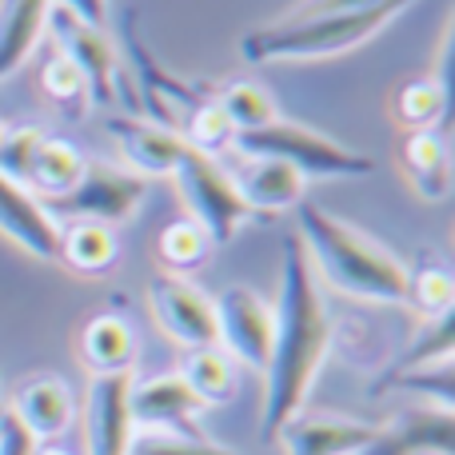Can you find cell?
Instances as JSON below:
<instances>
[{
  "label": "cell",
  "instance_id": "6da1fadb",
  "mask_svg": "<svg viewBox=\"0 0 455 455\" xmlns=\"http://www.w3.org/2000/svg\"><path fill=\"white\" fill-rule=\"evenodd\" d=\"M272 355H267V395H264V424L259 435L275 440L291 416L307 403L315 376L323 368V355L331 344V315L323 307L320 283L307 264L296 235L283 240V264H280V299L272 307Z\"/></svg>",
  "mask_w": 455,
  "mask_h": 455
},
{
  "label": "cell",
  "instance_id": "7a4b0ae2",
  "mask_svg": "<svg viewBox=\"0 0 455 455\" xmlns=\"http://www.w3.org/2000/svg\"><path fill=\"white\" fill-rule=\"evenodd\" d=\"M299 220V248H304L312 272H320L336 291L355 299H376V304H403L408 291V267L360 228L331 216L328 208L296 204Z\"/></svg>",
  "mask_w": 455,
  "mask_h": 455
},
{
  "label": "cell",
  "instance_id": "3957f363",
  "mask_svg": "<svg viewBox=\"0 0 455 455\" xmlns=\"http://www.w3.org/2000/svg\"><path fill=\"white\" fill-rule=\"evenodd\" d=\"M411 0H384L371 8H352V12H315V16H283L275 24L251 28L240 40V56L248 64H272V60H315V56H336L347 48L371 40L379 28L395 20Z\"/></svg>",
  "mask_w": 455,
  "mask_h": 455
},
{
  "label": "cell",
  "instance_id": "277c9868",
  "mask_svg": "<svg viewBox=\"0 0 455 455\" xmlns=\"http://www.w3.org/2000/svg\"><path fill=\"white\" fill-rule=\"evenodd\" d=\"M232 148L240 156L256 160V156H272L291 164L299 176H368L376 168V160L363 156V152L344 148L339 140L315 132L307 124H291V120H272L267 128H256V132H240L232 136Z\"/></svg>",
  "mask_w": 455,
  "mask_h": 455
},
{
  "label": "cell",
  "instance_id": "5b68a950",
  "mask_svg": "<svg viewBox=\"0 0 455 455\" xmlns=\"http://www.w3.org/2000/svg\"><path fill=\"white\" fill-rule=\"evenodd\" d=\"M172 176L180 184L184 204L192 208V220L204 228L212 243H228L240 232V224L251 216L248 204L240 200V192H235L232 176L212 156H200V152L188 148Z\"/></svg>",
  "mask_w": 455,
  "mask_h": 455
},
{
  "label": "cell",
  "instance_id": "8992f818",
  "mask_svg": "<svg viewBox=\"0 0 455 455\" xmlns=\"http://www.w3.org/2000/svg\"><path fill=\"white\" fill-rule=\"evenodd\" d=\"M144 192V176L136 172H124V168H112V164H100V160H88L84 176L80 184L60 200H48V212H60V216H72V220H92V224H124L128 216L140 208Z\"/></svg>",
  "mask_w": 455,
  "mask_h": 455
},
{
  "label": "cell",
  "instance_id": "52a82bcc",
  "mask_svg": "<svg viewBox=\"0 0 455 455\" xmlns=\"http://www.w3.org/2000/svg\"><path fill=\"white\" fill-rule=\"evenodd\" d=\"M48 32L56 40V52H64L80 68L88 84V100L92 104H112L116 100V48H112L104 24H88L76 12H68L64 4H52L48 12Z\"/></svg>",
  "mask_w": 455,
  "mask_h": 455
},
{
  "label": "cell",
  "instance_id": "ba28073f",
  "mask_svg": "<svg viewBox=\"0 0 455 455\" xmlns=\"http://www.w3.org/2000/svg\"><path fill=\"white\" fill-rule=\"evenodd\" d=\"M212 304H216V344L232 360L264 371L267 355H272V331H275L272 304H264V296H256L243 283L224 288Z\"/></svg>",
  "mask_w": 455,
  "mask_h": 455
},
{
  "label": "cell",
  "instance_id": "9c48e42d",
  "mask_svg": "<svg viewBox=\"0 0 455 455\" xmlns=\"http://www.w3.org/2000/svg\"><path fill=\"white\" fill-rule=\"evenodd\" d=\"M148 299L164 336H172L188 352L192 347H216V304L196 283H188L184 275H156L148 283Z\"/></svg>",
  "mask_w": 455,
  "mask_h": 455
},
{
  "label": "cell",
  "instance_id": "30bf717a",
  "mask_svg": "<svg viewBox=\"0 0 455 455\" xmlns=\"http://www.w3.org/2000/svg\"><path fill=\"white\" fill-rule=\"evenodd\" d=\"M128 395H132V371H124V376H92L88 408H84L88 455H128V443H132L136 432Z\"/></svg>",
  "mask_w": 455,
  "mask_h": 455
},
{
  "label": "cell",
  "instance_id": "8fae6325",
  "mask_svg": "<svg viewBox=\"0 0 455 455\" xmlns=\"http://www.w3.org/2000/svg\"><path fill=\"white\" fill-rule=\"evenodd\" d=\"M204 403L192 395V387L180 376H152L144 384H132L128 395V411H132V427L140 432H172V435H200L196 411Z\"/></svg>",
  "mask_w": 455,
  "mask_h": 455
},
{
  "label": "cell",
  "instance_id": "7c38bea8",
  "mask_svg": "<svg viewBox=\"0 0 455 455\" xmlns=\"http://www.w3.org/2000/svg\"><path fill=\"white\" fill-rule=\"evenodd\" d=\"M104 128H108V136L124 152V160L132 164L136 176H172L180 168L184 152H188L180 132L144 116H108Z\"/></svg>",
  "mask_w": 455,
  "mask_h": 455
},
{
  "label": "cell",
  "instance_id": "4fadbf2b",
  "mask_svg": "<svg viewBox=\"0 0 455 455\" xmlns=\"http://www.w3.org/2000/svg\"><path fill=\"white\" fill-rule=\"evenodd\" d=\"M371 440L376 424L344 416H291L272 443H280L283 455H360Z\"/></svg>",
  "mask_w": 455,
  "mask_h": 455
},
{
  "label": "cell",
  "instance_id": "5bb4252c",
  "mask_svg": "<svg viewBox=\"0 0 455 455\" xmlns=\"http://www.w3.org/2000/svg\"><path fill=\"white\" fill-rule=\"evenodd\" d=\"M0 232L36 259H56L60 248V220L8 176H0Z\"/></svg>",
  "mask_w": 455,
  "mask_h": 455
},
{
  "label": "cell",
  "instance_id": "9a60e30c",
  "mask_svg": "<svg viewBox=\"0 0 455 455\" xmlns=\"http://www.w3.org/2000/svg\"><path fill=\"white\" fill-rule=\"evenodd\" d=\"M455 448V419L451 408H416L395 416L387 427H376V440L360 455H419V451H443Z\"/></svg>",
  "mask_w": 455,
  "mask_h": 455
},
{
  "label": "cell",
  "instance_id": "2e32d148",
  "mask_svg": "<svg viewBox=\"0 0 455 455\" xmlns=\"http://www.w3.org/2000/svg\"><path fill=\"white\" fill-rule=\"evenodd\" d=\"M12 419L32 435V440H56L72 424V387L60 376H32L16 387L12 395Z\"/></svg>",
  "mask_w": 455,
  "mask_h": 455
},
{
  "label": "cell",
  "instance_id": "e0dca14e",
  "mask_svg": "<svg viewBox=\"0 0 455 455\" xmlns=\"http://www.w3.org/2000/svg\"><path fill=\"white\" fill-rule=\"evenodd\" d=\"M240 200L248 204V212H288L304 200V176L291 164L272 156H256L232 176Z\"/></svg>",
  "mask_w": 455,
  "mask_h": 455
},
{
  "label": "cell",
  "instance_id": "ac0fdd59",
  "mask_svg": "<svg viewBox=\"0 0 455 455\" xmlns=\"http://www.w3.org/2000/svg\"><path fill=\"white\" fill-rule=\"evenodd\" d=\"M80 360L92 376H124L136 363V331L124 315L100 312L80 328Z\"/></svg>",
  "mask_w": 455,
  "mask_h": 455
},
{
  "label": "cell",
  "instance_id": "d6986e66",
  "mask_svg": "<svg viewBox=\"0 0 455 455\" xmlns=\"http://www.w3.org/2000/svg\"><path fill=\"white\" fill-rule=\"evenodd\" d=\"M84 168H88V160H84V152H80L76 144L64 140V136H44L40 148H36V156H32V168H28L24 188H28L40 204H48V200L68 196V192L80 184Z\"/></svg>",
  "mask_w": 455,
  "mask_h": 455
},
{
  "label": "cell",
  "instance_id": "ffe728a7",
  "mask_svg": "<svg viewBox=\"0 0 455 455\" xmlns=\"http://www.w3.org/2000/svg\"><path fill=\"white\" fill-rule=\"evenodd\" d=\"M52 0H0V80L12 76L48 32Z\"/></svg>",
  "mask_w": 455,
  "mask_h": 455
},
{
  "label": "cell",
  "instance_id": "44dd1931",
  "mask_svg": "<svg viewBox=\"0 0 455 455\" xmlns=\"http://www.w3.org/2000/svg\"><path fill=\"white\" fill-rule=\"evenodd\" d=\"M403 172L411 176L416 192L424 200H443L451 188V164H448V140L435 128H419V132H408L403 140Z\"/></svg>",
  "mask_w": 455,
  "mask_h": 455
},
{
  "label": "cell",
  "instance_id": "7402d4cb",
  "mask_svg": "<svg viewBox=\"0 0 455 455\" xmlns=\"http://www.w3.org/2000/svg\"><path fill=\"white\" fill-rule=\"evenodd\" d=\"M116 232L108 224H92V220H72L68 228H60V248H56V259L72 267V272L84 275H100L116 264Z\"/></svg>",
  "mask_w": 455,
  "mask_h": 455
},
{
  "label": "cell",
  "instance_id": "603a6c76",
  "mask_svg": "<svg viewBox=\"0 0 455 455\" xmlns=\"http://www.w3.org/2000/svg\"><path fill=\"white\" fill-rule=\"evenodd\" d=\"M176 376L192 387V395H196L204 408L208 403H228L235 395V360L224 352L220 344L216 347H192V352L184 355V363H180Z\"/></svg>",
  "mask_w": 455,
  "mask_h": 455
},
{
  "label": "cell",
  "instance_id": "cb8c5ba5",
  "mask_svg": "<svg viewBox=\"0 0 455 455\" xmlns=\"http://www.w3.org/2000/svg\"><path fill=\"white\" fill-rule=\"evenodd\" d=\"M443 112H448V88L435 76L403 80V84L395 88V116H400L411 132L440 124Z\"/></svg>",
  "mask_w": 455,
  "mask_h": 455
},
{
  "label": "cell",
  "instance_id": "d4e9b609",
  "mask_svg": "<svg viewBox=\"0 0 455 455\" xmlns=\"http://www.w3.org/2000/svg\"><path fill=\"white\" fill-rule=\"evenodd\" d=\"M216 104H220V112L228 116V124H232L235 136L256 132V128H267L272 120H280L275 100L259 84H228L216 92Z\"/></svg>",
  "mask_w": 455,
  "mask_h": 455
},
{
  "label": "cell",
  "instance_id": "484cf974",
  "mask_svg": "<svg viewBox=\"0 0 455 455\" xmlns=\"http://www.w3.org/2000/svg\"><path fill=\"white\" fill-rule=\"evenodd\" d=\"M180 140L188 144L192 152H200V156H212L216 152H224L228 144H232V124H228V116L220 112V104H216V96H204V100L196 104V108L188 112V116L180 120Z\"/></svg>",
  "mask_w": 455,
  "mask_h": 455
},
{
  "label": "cell",
  "instance_id": "4316f807",
  "mask_svg": "<svg viewBox=\"0 0 455 455\" xmlns=\"http://www.w3.org/2000/svg\"><path fill=\"white\" fill-rule=\"evenodd\" d=\"M40 88H44L48 100H52L64 116H76L80 120V116H84V108L92 104V100H88L84 76H80V68L64 52H52L44 60V68H40Z\"/></svg>",
  "mask_w": 455,
  "mask_h": 455
},
{
  "label": "cell",
  "instance_id": "83f0119b",
  "mask_svg": "<svg viewBox=\"0 0 455 455\" xmlns=\"http://www.w3.org/2000/svg\"><path fill=\"white\" fill-rule=\"evenodd\" d=\"M156 248H160L164 267H172V272H192V267H200L208 256H212L216 243L208 240V232L196 220H176V224H168L164 232H160Z\"/></svg>",
  "mask_w": 455,
  "mask_h": 455
},
{
  "label": "cell",
  "instance_id": "f1b7e54d",
  "mask_svg": "<svg viewBox=\"0 0 455 455\" xmlns=\"http://www.w3.org/2000/svg\"><path fill=\"white\" fill-rule=\"evenodd\" d=\"M411 307L424 320H440L455 307V280L448 275V267L440 264H424L416 272H408V291H403Z\"/></svg>",
  "mask_w": 455,
  "mask_h": 455
},
{
  "label": "cell",
  "instance_id": "f546056e",
  "mask_svg": "<svg viewBox=\"0 0 455 455\" xmlns=\"http://www.w3.org/2000/svg\"><path fill=\"white\" fill-rule=\"evenodd\" d=\"M128 455H232L204 435H172V432H132Z\"/></svg>",
  "mask_w": 455,
  "mask_h": 455
},
{
  "label": "cell",
  "instance_id": "4dcf8cb0",
  "mask_svg": "<svg viewBox=\"0 0 455 455\" xmlns=\"http://www.w3.org/2000/svg\"><path fill=\"white\" fill-rule=\"evenodd\" d=\"M40 140H44V132L32 124L4 132V140H0V176H8V180H16V184L28 180V168H32V156H36Z\"/></svg>",
  "mask_w": 455,
  "mask_h": 455
},
{
  "label": "cell",
  "instance_id": "1f68e13d",
  "mask_svg": "<svg viewBox=\"0 0 455 455\" xmlns=\"http://www.w3.org/2000/svg\"><path fill=\"white\" fill-rule=\"evenodd\" d=\"M455 347V315H440L432 320V331L403 355V371H419V368H435V363H448Z\"/></svg>",
  "mask_w": 455,
  "mask_h": 455
},
{
  "label": "cell",
  "instance_id": "d6a6232c",
  "mask_svg": "<svg viewBox=\"0 0 455 455\" xmlns=\"http://www.w3.org/2000/svg\"><path fill=\"white\" fill-rule=\"evenodd\" d=\"M395 384L411 387V392H432L435 408H451V360L435 363L432 371H403V376H395Z\"/></svg>",
  "mask_w": 455,
  "mask_h": 455
},
{
  "label": "cell",
  "instance_id": "836d02e7",
  "mask_svg": "<svg viewBox=\"0 0 455 455\" xmlns=\"http://www.w3.org/2000/svg\"><path fill=\"white\" fill-rule=\"evenodd\" d=\"M32 451H36V440L4 408V416H0V455H32Z\"/></svg>",
  "mask_w": 455,
  "mask_h": 455
},
{
  "label": "cell",
  "instance_id": "e575fe53",
  "mask_svg": "<svg viewBox=\"0 0 455 455\" xmlns=\"http://www.w3.org/2000/svg\"><path fill=\"white\" fill-rule=\"evenodd\" d=\"M371 4H384V0H304L296 12L288 16H315V12H352V8H371Z\"/></svg>",
  "mask_w": 455,
  "mask_h": 455
},
{
  "label": "cell",
  "instance_id": "d590c367",
  "mask_svg": "<svg viewBox=\"0 0 455 455\" xmlns=\"http://www.w3.org/2000/svg\"><path fill=\"white\" fill-rule=\"evenodd\" d=\"M68 12H76L80 20H88V24H104V4L108 0H60Z\"/></svg>",
  "mask_w": 455,
  "mask_h": 455
},
{
  "label": "cell",
  "instance_id": "8d00e7d4",
  "mask_svg": "<svg viewBox=\"0 0 455 455\" xmlns=\"http://www.w3.org/2000/svg\"><path fill=\"white\" fill-rule=\"evenodd\" d=\"M32 455H68V451H64V448H40V443H36V451H32Z\"/></svg>",
  "mask_w": 455,
  "mask_h": 455
},
{
  "label": "cell",
  "instance_id": "74e56055",
  "mask_svg": "<svg viewBox=\"0 0 455 455\" xmlns=\"http://www.w3.org/2000/svg\"><path fill=\"white\" fill-rule=\"evenodd\" d=\"M419 455H443V451H419Z\"/></svg>",
  "mask_w": 455,
  "mask_h": 455
},
{
  "label": "cell",
  "instance_id": "f35d334b",
  "mask_svg": "<svg viewBox=\"0 0 455 455\" xmlns=\"http://www.w3.org/2000/svg\"><path fill=\"white\" fill-rule=\"evenodd\" d=\"M0 140H4V128H0Z\"/></svg>",
  "mask_w": 455,
  "mask_h": 455
},
{
  "label": "cell",
  "instance_id": "ab89813d",
  "mask_svg": "<svg viewBox=\"0 0 455 455\" xmlns=\"http://www.w3.org/2000/svg\"><path fill=\"white\" fill-rule=\"evenodd\" d=\"M0 416H4V408H0Z\"/></svg>",
  "mask_w": 455,
  "mask_h": 455
}]
</instances>
